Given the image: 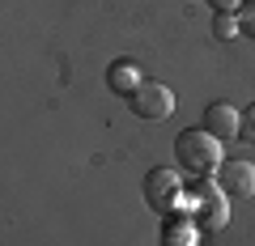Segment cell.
Segmentation results:
<instances>
[{
  "mask_svg": "<svg viewBox=\"0 0 255 246\" xmlns=\"http://www.w3.org/2000/svg\"><path fill=\"white\" fill-rule=\"evenodd\" d=\"M174 157H179V170L187 174H217L226 153H221V140L209 128H187L174 140Z\"/></svg>",
  "mask_w": 255,
  "mask_h": 246,
  "instance_id": "obj_1",
  "label": "cell"
},
{
  "mask_svg": "<svg viewBox=\"0 0 255 246\" xmlns=\"http://www.w3.org/2000/svg\"><path fill=\"white\" fill-rule=\"evenodd\" d=\"M191 221L200 229H226V221H230V195L221 191L217 182H213V174H196L191 178Z\"/></svg>",
  "mask_w": 255,
  "mask_h": 246,
  "instance_id": "obj_2",
  "label": "cell"
},
{
  "mask_svg": "<svg viewBox=\"0 0 255 246\" xmlns=\"http://www.w3.org/2000/svg\"><path fill=\"white\" fill-rule=\"evenodd\" d=\"M183 195H187V182H183L179 170H170V165H157V170L145 174V204H149L153 212L170 217V212L183 204Z\"/></svg>",
  "mask_w": 255,
  "mask_h": 246,
  "instance_id": "obj_3",
  "label": "cell"
},
{
  "mask_svg": "<svg viewBox=\"0 0 255 246\" xmlns=\"http://www.w3.org/2000/svg\"><path fill=\"white\" fill-rule=\"evenodd\" d=\"M128 106H132L136 119H145V123H162V119L174 115V89H166L162 81H145L128 98Z\"/></svg>",
  "mask_w": 255,
  "mask_h": 246,
  "instance_id": "obj_4",
  "label": "cell"
},
{
  "mask_svg": "<svg viewBox=\"0 0 255 246\" xmlns=\"http://www.w3.org/2000/svg\"><path fill=\"white\" fill-rule=\"evenodd\" d=\"M217 187L226 195H238V200H251L255 195V165L247 157H226L217 170Z\"/></svg>",
  "mask_w": 255,
  "mask_h": 246,
  "instance_id": "obj_5",
  "label": "cell"
},
{
  "mask_svg": "<svg viewBox=\"0 0 255 246\" xmlns=\"http://www.w3.org/2000/svg\"><path fill=\"white\" fill-rule=\"evenodd\" d=\"M204 128L226 145V140L243 136V110L230 106V102H209V106H204Z\"/></svg>",
  "mask_w": 255,
  "mask_h": 246,
  "instance_id": "obj_6",
  "label": "cell"
},
{
  "mask_svg": "<svg viewBox=\"0 0 255 246\" xmlns=\"http://www.w3.org/2000/svg\"><path fill=\"white\" fill-rule=\"evenodd\" d=\"M140 85H145V77H140L136 60H115V64L107 68V89L119 93V98H132Z\"/></svg>",
  "mask_w": 255,
  "mask_h": 246,
  "instance_id": "obj_7",
  "label": "cell"
},
{
  "mask_svg": "<svg viewBox=\"0 0 255 246\" xmlns=\"http://www.w3.org/2000/svg\"><path fill=\"white\" fill-rule=\"evenodd\" d=\"M196 242H200V225L191 217H166L162 246H196Z\"/></svg>",
  "mask_w": 255,
  "mask_h": 246,
  "instance_id": "obj_8",
  "label": "cell"
},
{
  "mask_svg": "<svg viewBox=\"0 0 255 246\" xmlns=\"http://www.w3.org/2000/svg\"><path fill=\"white\" fill-rule=\"evenodd\" d=\"M243 26H238V13H217L213 17V38H238Z\"/></svg>",
  "mask_w": 255,
  "mask_h": 246,
  "instance_id": "obj_9",
  "label": "cell"
},
{
  "mask_svg": "<svg viewBox=\"0 0 255 246\" xmlns=\"http://www.w3.org/2000/svg\"><path fill=\"white\" fill-rule=\"evenodd\" d=\"M238 26H243L247 38H255V0H247L243 9H238Z\"/></svg>",
  "mask_w": 255,
  "mask_h": 246,
  "instance_id": "obj_10",
  "label": "cell"
},
{
  "mask_svg": "<svg viewBox=\"0 0 255 246\" xmlns=\"http://www.w3.org/2000/svg\"><path fill=\"white\" fill-rule=\"evenodd\" d=\"M243 140H251V145H255V102L243 110Z\"/></svg>",
  "mask_w": 255,
  "mask_h": 246,
  "instance_id": "obj_11",
  "label": "cell"
},
{
  "mask_svg": "<svg viewBox=\"0 0 255 246\" xmlns=\"http://www.w3.org/2000/svg\"><path fill=\"white\" fill-rule=\"evenodd\" d=\"M209 4H213V13H238L247 0H209Z\"/></svg>",
  "mask_w": 255,
  "mask_h": 246,
  "instance_id": "obj_12",
  "label": "cell"
}]
</instances>
